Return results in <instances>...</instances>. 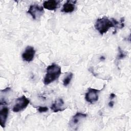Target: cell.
I'll list each match as a JSON object with an SVG mask.
<instances>
[{"label":"cell","mask_w":131,"mask_h":131,"mask_svg":"<svg viewBox=\"0 0 131 131\" xmlns=\"http://www.w3.org/2000/svg\"><path fill=\"white\" fill-rule=\"evenodd\" d=\"M100 91L95 89L89 88L88 92L85 95V100L92 104L97 101L99 98V93Z\"/></svg>","instance_id":"obj_5"},{"label":"cell","mask_w":131,"mask_h":131,"mask_svg":"<svg viewBox=\"0 0 131 131\" xmlns=\"http://www.w3.org/2000/svg\"><path fill=\"white\" fill-rule=\"evenodd\" d=\"M76 1H67L63 5L61 12L64 13H71L73 12L75 9V3Z\"/></svg>","instance_id":"obj_10"},{"label":"cell","mask_w":131,"mask_h":131,"mask_svg":"<svg viewBox=\"0 0 131 131\" xmlns=\"http://www.w3.org/2000/svg\"><path fill=\"white\" fill-rule=\"evenodd\" d=\"M46 70L47 73L43 79L45 85H48L56 80L61 74V67L55 63L49 66Z\"/></svg>","instance_id":"obj_2"},{"label":"cell","mask_w":131,"mask_h":131,"mask_svg":"<svg viewBox=\"0 0 131 131\" xmlns=\"http://www.w3.org/2000/svg\"><path fill=\"white\" fill-rule=\"evenodd\" d=\"M9 114V108L7 106H4L0 111V123L2 127H5Z\"/></svg>","instance_id":"obj_9"},{"label":"cell","mask_w":131,"mask_h":131,"mask_svg":"<svg viewBox=\"0 0 131 131\" xmlns=\"http://www.w3.org/2000/svg\"><path fill=\"white\" fill-rule=\"evenodd\" d=\"M115 97H116V95H115V94H114V93H111V94H110V98L111 99H113Z\"/></svg>","instance_id":"obj_16"},{"label":"cell","mask_w":131,"mask_h":131,"mask_svg":"<svg viewBox=\"0 0 131 131\" xmlns=\"http://www.w3.org/2000/svg\"><path fill=\"white\" fill-rule=\"evenodd\" d=\"M124 21L123 17H122L120 21L119 22L114 18L110 19L106 16H104L97 19L95 24V28L102 35L106 33L111 28H115L116 29L123 28L124 26Z\"/></svg>","instance_id":"obj_1"},{"label":"cell","mask_w":131,"mask_h":131,"mask_svg":"<svg viewBox=\"0 0 131 131\" xmlns=\"http://www.w3.org/2000/svg\"><path fill=\"white\" fill-rule=\"evenodd\" d=\"M30 103V100L25 95L18 98L16 100V103L12 108L13 112L15 113L19 112L27 107Z\"/></svg>","instance_id":"obj_3"},{"label":"cell","mask_w":131,"mask_h":131,"mask_svg":"<svg viewBox=\"0 0 131 131\" xmlns=\"http://www.w3.org/2000/svg\"><path fill=\"white\" fill-rule=\"evenodd\" d=\"M108 105V106H109L110 107H113V106L114 105V102L113 101H111L109 102Z\"/></svg>","instance_id":"obj_15"},{"label":"cell","mask_w":131,"mask_h":131,"mask_svg":"<svg viewBox=\"0 0 131 131\" xmlns=\"http://www.w3.org/2000/svg\"><path fill=\"white\" fill-rule=\"evenodd\" d=\"M35 54V50L34 48L30 46H27L25 51L23 53L21 57L24 61L27 62H30L34 59Z\"/></svg>","instance_id":"obj_7"},{"label":"cell","mask_w":131,"mask_h":131,"mask_svg":"<svg viewBox=\"0 0 131 131\" xmlns=\"http://www.w3.org/2000/svg\"><path fill=\"white\" fill-rule=\"evenodd\" d=\"M87 117V114L82 113H77L71 118L69 122V126L74 129L77 127L80 124L81 121Z\"/></svg>","instance_id":"obj_6"},{"label":"cell","mask_w":131,"mask_h":131,"mask_svg":"<svg viewBox=\"0 0 131 131\" xmlns=\"http://www.w3.org/2000/svg\"><path fill=\"white\" fill-rule=\"evenodd\" d=\"M73 77V74L71 72L68 73L67 76L63 80V85L65 86H67L70 83L72 78Z\"/></svg>","instance_id":"obj_12"},{"label":"cell","mask_w":131,"mask_h":131,"mask_svg":"<svg viewBox=\"0 0 131 131\" xmlns=\"http://www.w3.org/2000/svg\"><path fill=\"white\" fill-rule=\"evenodd\" d=\"M59 2V1L55 0H49L45 1L43 3V7L47 10L54 11L58 7Z\"/></svg>","instance_id":"obj_11"},{"label":"cell","mask_w":131,"mask_h":131,"mask_svg":"<svg viewBox=\"0 0 131 131\" xmlns=\"http://www.w3.org/2000/svg\"><path fill=\"white\" fill-rule=\"evenodd\" d=\"M49 108L47 106H39L37 108V110L40 113H45V112H46L48 111Z\"/></svg>","instance_id":"obj_14"},{"label":"cell","mask_w":131,"mask_h":131,"mask_svg":"<svg viewBox=\"0 0 131 131\" xmlns=\"http://www.w3.org/2000/svg\"><path fill=\"white\" fill-rule=\"evenodd\" d=\"M126 56V53L124 52L120 47H118V59H122L125 58Z\"/></svg>","instance_id":"obj_13"},{"label":"cell","mask_w":131,"mask_h":131,"mask_svg":"<svg viewBox=\"0 0 131 131\" xmlns=\"http://www.w3.org/2000/svg\"><path fill=\"white\" fill-rule=\"evenodd\" d=\"M64 101L62 98H58L56 99L51 106V110L55 113L63 111L66 109V107H63Z\"/></svg>","instance_id":"obj_8"},{"label":"cell","mask_w":131,"mask_h":131,"mask_svg":"<svg viewBox=\"0 0 131 131\" xmlns=\"http://www.w3.org/2000/svg\"><path fill=\"white\" fill-rule=\"evenodd\" d=\"M100 59H101V60H102H102H104V59H105V57H104V56H101V57H100Z\"/></svg>","instance_id":"obj_17"},{"label":"cell","mask_w":131,"mask_h":131,"mask_svg":"<svg viewBox=\"0 0 131 131\" xmlns=\"http://www.w3.org/2000/svg\"><path fill=\"white\" fill-rule=\"evenodd\" d=\"M27 13L30 14L34 20H37L44 13L43 8L38 5H31L30 6Z\"/></svg>","instance_id":"obj_4"}]
</instances>
